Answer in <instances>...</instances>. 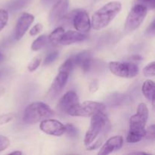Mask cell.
Here are the masks:
<instances>
[{
	"instance_id": "6da1fadb",
	"label": "cell",
	"mask_w": 155,
	"mask_h": 155,
	"mask_svg": "<svg viewBox=\"0 0 155 155\" xmlns=\"http://www.w3.org/2000/svg\"><path fill=\"white\" fill-rule=\"evenodd\" d=\"M91 117L90 127L84 138V144L89 151L99 148L111 129L110 120L104 114V112L96 114Z\"/></svg>"
},
{
	"instance_id": "7a4b0ae2",
	"label": "cell",
	"mask_w": 155,
	"mask_h": 155,
	"mask_svg": "<svg viewBox=\"0 0 155 155\" xmlns=\"http://www.w3.org/2000/svg\"><path fill=\"white\" fill-rule=\"evenodd\" d=\"M148 118V109L145 103H140L138 106L136 114L130 119V130L127 137L129 143H136L142 140L145 136V125Z\"/></svg>"
},
{
	"instance_id": "3957f363",
	"label": "cell",
	"mask_w": 155,
	"mask_h": 155,
	"mask_svg": "<svg viewBox=\"0 0 155 155\" xmlns=\"http://www.w3.org/2000/svg\"><path fill=\"white\" fill-rule=\"evenodd\" d=\"M122 8L120 2H110L95 12L92 17L91 26L95 30H100L107 27Z\"/></svg>"
},
{
	"instance_id": "277c9868",
	"label": "cell",
	"mask_w": 155,
	"mask_h": 155,
	"mask_svg": "<svg viewBox=\"0 0 155 155\" xmlns=\"http://www.w3.org/2000/svg\"><path fill=\"white\" fill-rule=\"evenodd\" d=\"M53 110L47 104L41 101L31 103L24 110L23 120L27 124H34L53 116Z\"/></svg>"
},
{
	"instance_id": "5b68a950",
	"label": "cell",
	"mask_w": 155,
	"mask_h": 155,
	"mask_svg": "<svg viewBox=\"0 0 155 155\" xmlns=\"http://www.w3.org/2000/svg\"><path fill=\"white\" fill-rule=\"evenodd\" d=\"M105 105L97 101H85L75 104L68 110L67 114L73 117H92L96 114L104 112Z\"/></svg>"
},
{
	"instance_id": "8992f818",
	"label": "cell",
	"mask_w": 155,
	"mask_h": 155,
	"mask_svg": "<svg viewBox=\"0 0 155 155\" xmlns=\"http://www.w3.org/2000/svg\"><path fill=\"white\" fill-rule=\"evenodd\" d=\"M148 13V8L139 4H136L129 12L126 20L125 30L130 33L140 27Z\"/></svg>"
},
{
	"instance_id": "52a82bcc",
	"label": "cell",
	"mask_w": 155,
	"mask_h": 155,
	"mask_svg": "<svg viewBox=\"0 0 155 155\" xmlns=\"http://www.w3.org/2000/svg\"><path fill=\"white\" fill-rule=\"evenodd\" d=\"M108 67L112 74L122 78H133L139 74V67L131 62L111 61Z\"/></svg>"
},
{
	"instance_id": "ba28073f",
	"label": "cell",
	"mask_w": 155,
	"mask_h": 155,
	"mask_svg": "<svg viewBox=\"0 0 155 155\" xmlns=\"http://www.w3.org/2000/svg\"><path fill=\"white\" fill-rule=\"evenodd\" d=\"M69 5V0H57L48 15V21L51 25L58 24L61 18L66 15Z\"/></svg>"
},
{
	"instance_id": "9c48e42d",
	"label": "cell",
	"mask_w": 155,
	"mask_h": 155,
	"mask_svg": "<svg viewBox=\"0 0 155 155\" xmlns=\"http://www.w3.org/2000/svg\"><path fill=\"white\" fill-rule=\"evenodd\" d=\"M39 128L43 133L54 136H61L65 133V127L58 120L46 119L41 121Z\"/></svg>"
},
{
	"instance_id": "30bf717a",
	"label": "cell",
	"mask_w": 155,
	"mask_h": 155,
	"mask_svg": "<svg viewBox=\"0 0 155 155\" xmlns=\"http://www.w3.org/2000/svg\"><path fill=\"white\" fill-rule=\"evenodd\" d=\"M34 19V16L27 12H24L21 15L15 26V37L16 40H20L24 36Z\"/></svg>"
},
{
	"instance_id": "8fae6325",
	"label": "cell",
	"mask_w": 155,
	"mask_h": 155,
	"mask_svg": "<svg viewBox=\"0 0 155 155\" xmlns=\"http://www.w3.org/2000/svg\"><path fill=\"white\" fill-rule=\"evenodd\" d=\"M69 75L70 74L68 73L59 71L58 74L54 78L48 92V96L50 98H56L61 93L68 82Z\"/></svg>"
},
{
	"instance_id": "7c38bea8",
	"label": "cell",
	"mask_w": 155,
	"mask_h": 155,
	"mask_svg": "<svg viewBox=\"0 0 155 155\" xmlns=\"http://www.w3.org/2000/svg\"><path fill=\"white\" fill-rule=\"evenodd\" d=\"M73 26L80 33H87L91 28L89 15L84 10H77L73 21Z\"/></svg>"
},
{
	"instance_id": "4fadbf2b",
	"label": "cell",
	"mask_w": 155,
	"mask_h": 155,
	"mask_svg": "<svg viewBox=\"0 0 155 155\" xmlns=\"http://www.w3.org/2000/svg\"><path fill=\"white\" fill-rule=\"evenodd\" d=\"M124 144V138L121 136H115L110 138L107 142L103 145L100 151H98V155H106L114 152L115 151L120 149Z\"/></svg>"
},
{
	"instance_id": "5bb4252c",
	"label": "cell",
	"mask_w": 155,
	"mask_h": 155,
	"mask_svg": "<svg viewBox=\"0 0 155 155\" xmlns=\"http://www.w3.org/2000/svg\"><path fill=\"white\" fill-rule=\"evenodd\" d=\"M80 102L78 95L73 91L66 92L59 101L58 108L62 113H67L68 110L75 104Z\"/></svg>"
},
{
	"instance_id": "9a60e30c",
	"label": "cell",
	"mask_w": 155,
	"mask_h": 155,
	"mask_svg": "<svg viewBox=\"0 0 155 155\" xmlns=\"http://www.w3.org/2000/svg\"><path fill=\"white\" fill-rule=\"evenodd\" d=\"M75 65L80 67L84 73L89 72L92 65V56L89 51H83L74 56Z\"/></svg>"
},
{
	"instance_id": "2e32d148",
	"label": "cell",
	"mask_w": 155,
	"mask_h": 155,
	"mask_svg": "<svg viewBox=\"0 0 155 155\" xmlns=\"http://www.w3.org/2000/svg\"><path fill=\"white\" fill-rule=\"evenodd\" d=\"M86 39V36L85 34H83V33L74 31V30H68V31L64 32L61 39L60 43L64 45H71V44L76 43V42H83Z\"/></svg>"
},
{
	"instance_id": "e0dca14e",
	"label": "cell",
	"mask_w": 155,
	"mask_h": 155,
	"mask_svg": "<svg viewBox=\"0 0 155 155\" xmlns=\"http://www.w3.org/2000/svg\"><path fill=\"white\" fill-rule=\"evenodd\" d=\"M144 96L149 101L154 102V83L152 80H148L144 83L142 88Z\"/></svg>"
},
{
	"instance_id": "ac0fdd59",
	"label": "cell",
	"mask_w": 155,
	"mask_h": 155,
	"mask_svg": "<svg viewBox=\"0 0 155 155\" xmlns=\"http://www.w3.org/2000/svg\"><path fill=\"white\" fill-rule=\"evenodd\" d=\"M64 32L65 30L64 27H61V26L57 27L55 30H53V31L51 32V34H50L49 36L48 37V41H49L52 45H58V44L60 43L61 39Z\"/></svg>"
},
{
	"instance_id": "d6986e66",
	"label": "cell",
	"mask_w": 155,
	"mask_h": 155,
	"mask_svg": "<svg viewBox=\"0 0 155 155\" xmlns=\"http://www.w3.org/2000/svg\"><path fill=\"white\" fill-rule=\"evenodd\" d=\"M47 41H48V37L45 35H41L33 41L31 45V49L33 51H38L46 44Z\"/></svg>"
},
{
	"instance_id": "ffe728a7",
	"label": "cell",
	"mask_w": 155,
	"mask_h": 155,
	"mask_svg": "<svg viewBox=\"0 0 155 155\" xmlns=\"http://www.w3.org/2000/svg\"><path fill=\"white\" fill-rule=\"evenodd\" d=\"M74 66H75V62H74V56L69 58L67 59L63 64H62L61 66L59 68V71H63V72L68 73V74H71V71L74 69Z\"/></svg>"
},
{
	"instance_id": "44dd1931",
	"label": "cell",
	"mask_w": 155,
	"mask_h": 155,
	"mask_svg": "<svg viewBox=\"0 0 155 155\" xmlns=\"http://www.w3.org/2000/svg\"><path fill=\"white\" fill-rule=\"evenodd\" d=\"M77 12V10H74L73 11V12H71V13L68 14V15H65L64 16L61 18V20L58 22L61 24V27H71V26L73 25V21H74V17H75Z\"/></svg>"
},
{
	"instance_id": "7402d4cb",
	"label": "cell",
	"mask_w": 155,
	"mask_h": 155,
	"mask_svg": "<svg viewBox=\"0 0 155 155\" xmlns=\"http://www.w3.org/2000/svg\"><path fill=\"white\" fill-rule=\"evenodd\" d=\"M65 127V133L69 137L71 138H77L78 136V130L71 124H67L64 125Z\"/></svg>"
},
{
	"instance_id": "603a6c76",
	"label": "cell",
	"mask_w": 155,
	"mask_h": 155,
	"mask_svg": "<svg viewBox=\"0 0 155 155\" xmlns=\"http://www.w3.org/2000/svg\"><path fill=\"white\" fill-rule=\"evenodd\" d=\"M143 74L145 77H154L155 75V62L152 61L144 68Z\"/></svg>"
},
{
	"instance_id": "cb8c5ba5",
	"label": "cell",
	"mask_w": 155,
	"mask_h": 155,
	"mask_svg": "<svg viewBox=\"0 0 155 155\" xmlns=\"http://www.w3.org/2000/svg\"><path fill=\"white\" fill-rule=\"evenodd\" d=\"M8 21V13L5 9H0V31L4 28Z\"/></svg>"
},
{
	"instance_id": "d4e9b609",
	"label": "cell",
	"mask_w": 155,
	"mask_h": 155,
	"mask_svg": "<svg viewBox=\"0 0 155 155\" xmlns=\"http://www.w3.org/2000/svg\"><path fill=\"white\" fill-rule=\"evenodd\" d=\"M40 63H41L40 57L38 56V57L34 58L30 61V63L29 64L28 68H28V71H30V72H33V71H35L38 68H39V66L40 65Z\"/></svg>"
},
{
	"instance_id": "484cf974",
	"label": "cell",
	"mask_w": 155,
	"mask_h": 155,
	"mask_svg": "<svg viewBox=\"0 0 155 155\" xmlns=\"http://www.w3.org/2000/svg\"><path fill=\"white\" fill-rule=\"evenodd\" d=\"M136 4L142 5L150 10H154L155 8V0H136Z\"/></svg>"
},
{
	"instance_id": "4316f807",
	"label": "cell",
	"mask_w": 155,
	"mask_h": 155,
	"mask_svg": "<svg viewBox=\"0 0 155 155\" xmlns=\"http://www.w3.org/2000/svg\"><path fill=\"white\" fill-rule=\"evenodd\" d=\"M58 55H59V53L58 51H52V52L49 53V54L45 57V60H44V64L48 65L49 64L52 63L53 61H54L57 59V58L58 57Z\"/></svg>"
},
{
	"instance_id": "83f0119b",
	"label": "cell",
	"mask_w": 155,
	"mask_h": 155,
	"mask_svg": "<svg viewBox=\"0 0 155 155\" xmlns=\"http://www.w3.org/2000/svg\"><path fill=\"white\" fill-rule=\"evenodd\" d=\"M15 117V114L12 113L5 114L0 116V125H3L12 121Z\"/></svg>"
},
{
	"instance_id": "f1b7e54d",
	"label": "cell",
	"mask_w": 155,
	"mask_h": 155,
	"mask_svg": "<svg viewBox=\"0 0 155 155\" xmlns=\"http://www.w3.org/2000/svg\"><path fill=\"white\" fill-rule=\"evenodd\" d=\"M10 145V140L4 136H0V152L5 150Z\"/></svg>"
},
{
	"instance_id": "f546056e",
	"label": "cell",
	"mask_w": 155,
	"mask_h": 155,
	"mask_svg": "<svg viewBox=\"0 0 155 155\" xmlns=\"http://www.w3.org/2000/svg\"><path fill=\"white\" fill-rule=\"evenodd\" d=\"M42 28H43V26H42V24L39 23V24H36L33 28H31V30H30L29 33H30V36H34L36 35L39 34V33H41L42 30Z\"/></svg>"
},
{
	"instance_id": "4dcf8cb0",
	"label": "cell",
	"mask_w": 155,
	"mask_h": 155,
	"mask_svg": "<svg viewBox=\"0 0 155 155\" xmlns=\"http://www.w3.org/2000/svg\"><path fill=\"white\" fill-rule=\"evenodd\" d=\"M148 139H154L155 137V127L154 125H151L149 127H148L147 130H145V136Z\"/></svg>"
},
{
	"instance_id": "1f68e13d",
	"label": "cell",
	"mask_w": 155,
	"mask_h": 155,
	"mask_svg": "<svg viewBox=\"0 0 155 155\" xmlns=\"http://www.w3.org/2000/svg\"><path fill=\"white\" fill-rule=\"evenodd\" d=\"M28 1L29 0H16V1L12 4V8L14 9V10L21 8L24 7L25 5H27V2H28Z\"/></svg>"
},
{
	"instance_id": "d6a6232c",
	"label": "cell",
	"mask_w": 155,
	"mask_h": 155,
	"mask_svg": "<svg viewBox=\"0 0 155 155\" xmlns=\"http://www.w3.org/2000/svg\"><path fill=\"white\" fill-rule=\"evenodd\" d=\"M98 81L97 80H94L89 85V91L92 92H96L98 89Z\"/></svg>"
},
{
	"instance_id": "836d02e7",
	"label": "cell",
	"mask_w": 155,
	"mask_h": 155,
	"mask_svg": "<svg viewBox=\"0 0 155 155\" xmlns=\"http://www.w3.org/2000/svg\"><path fill=\"white\" fill-rule=\"evenodd\" d=\"M56 0H41V3L42 4V5L47 7V6L51 5L52 4L53 2H54Z\"/></svg>"
},
{
	"instance_id": "e575fe53",
	"label": "cell",
	"mask_w": 155,
	"mask_h": 155,
	"mask_svg": "<svg viewBox=\"0 0 155 155\" xmlns=\"http://www.w3.org/2000/svg\"><path fill=\"white\" fill-rule=\"evenodd\" d=\"M154 31H155V21H154L152 23H151V26L148 27V32H149V33L151 34H154Z\"/></svg>"
},
{
	"instance_id": "d590c367",
	"label": "cell",
	"mask_w": 155,
	"mask_h": 155,
	"mask_svg": "<svg viewBox=\"0 0 155 155\" xmlns=\"http://www.w3.org/2000/svg\"><path fill=\"white\" fill-rule=\"evenodd\" d=\"M10 154H18V155H21V154H22V152H21V151H13V152L10 153Z\"/></svg>"
},
{
	"instance_id": "8d00e7d4",
	"label": "cell",
	"mask_w": 155,
	"mask_h": 155,
	"mask_svg": "<svg viewBox=\"0 0 155 155\" xmlns=\"http://www.w3.org/2000/svg\"><path fill=\"white\" fill-rule=\"evenodd\" d=\"M4 59H5L4 55H3V54L0 52V64H1L3 61H4Z\"/></svg>"
},
{
	"instance_id": "74e56055",
	"label": "cell",
	"mask_w": 155,
	"mask_h": 155,
	"mask_svg": "<svg viewBox=\"0 0 155 155\" xmlns=\"http://www.w3.org/2000/svg\"><path fill=\"white\" fill-rule=\"evenodd\" d=\"M130 154H148L145 152H133V153H131Z\"/></svg>"
}]
</instances>
